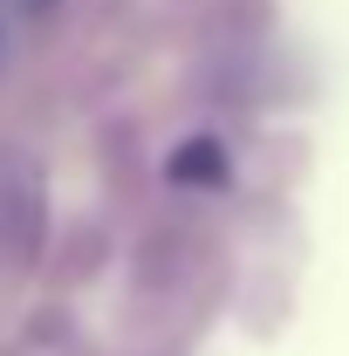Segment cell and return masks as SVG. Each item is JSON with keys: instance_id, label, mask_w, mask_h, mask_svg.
<instances>
[{"instance_id": "obj_2", "label": "cell", "mask_w": 349, "mask_h": 356, "mask_svg": "<svg viewBox=\"0 0 349 356\" xmlns=\"http://www.w3.org/2000/svg\"><path fill=\"white\" fill-rule=\"evenodd\" d=\"M7 7H14L21 21H42V14H55V7H62V0H7Z\"/></svg>"}, {"instance_id": "obj_1", "label": "cell", "mask_w": 349, "mask_h": 356, "mask_svg": "<svg viewBox=\"0 0 349 356\" xmlns=\"http://www.w3.org/2000/svg\"><path fill=\"white\" fill-rule=\"evenodd\" d=\"M172 178H178V185H226V178H233V165H226V144H213V137H192L185 151H172Z\"/></svg>"}]
</instances>
